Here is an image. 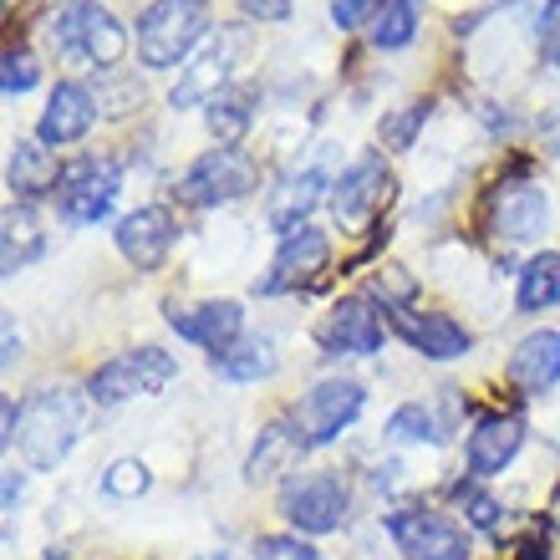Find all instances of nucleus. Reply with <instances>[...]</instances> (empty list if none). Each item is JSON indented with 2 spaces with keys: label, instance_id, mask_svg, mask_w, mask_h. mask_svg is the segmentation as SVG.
Segmentation results:
<instances>
[{
  "label": "nucleus",
  "instance_id": "nucleus-29",
  "mask_svg": "<svg viewBox=\"0 0 560 560\" xmlns=\"http://www.w3.org/2000/svg\"><path fill=\"white\" fill-rule=\"evenodd\" d=\"M387 433L398 443H439V423H433L423 402H402L398 413L387 418Z\"/></svg>",
  "mask_w": 560,
  "mask_h": 560
},
{
  "label": "nucleus",
  "instance_id": "nucleus-26",
  "mask_svg": "<svg viewBox=\"0 0 560 560\" xmlns=\"http://www.w3.org/2000/svg\"><path fill=\"white\" fill-rule=\"evenodd\" d=\"M295 454H306V448H301V439H295V423L276 418V423L260 433V443H255V454H250V464H245V474H250V479H270V474H280V464H291Z\"/></svg>",
  "mask_w": 560,
  "mask_h": 560
},
{
  "label": "nucleus",
  "instance_id": "nucleus-8",
  "mask_svg": "<svg viewBox=\"0 0 560 560\" xmlns=\"http://www.w3.org/2000/svg\"><path fill=\"white\" fill-rule=\"evenodd\" d=\"M122 184V168L113 159H77L61 168V189H57V209L67 224H97L113 209Z\"/></svg>",
  "mask_w": 560,
  "mask_h": 560
},
{
  "label": "nucleus",
  "instance_id": "nucleus-40",
  "mask_svg": "<svg viewBox=\"0 0 560 560\" xmlns=\"http://www.w3.org/2000/svg\"><path fill=\"white\" fill-rule=\"evenodd\" d=\"M556 72H560V51H556Z\"/></svg>",
  "mask_w": 560,
  "mask_h": 560
},
{
  "label": "nucleus",
  "instance_id": "nucleus-14",
  "mask_svg": "<svg viewBox=\"0 0 560 560\" xmlns=\"http://www.w3.org/2000/svg\"><path fill=\"white\" fill-rule=\"evenodd\" d=\"M387 322H393V331H398V337L408 341L413 352L433 357V362H454V357H464L474 347L469 331H464L454 316H443V311L393 306V311H387Z\"/></svg>",
  "mask_w": 560,
  "mask_h": 560
},
{
  "label": "nucleus",
  "instance_id": "nucleus-6",
  "mask_svg": "<svg viewBox=\"0 0 560 560\" xmlns=\"http://www.w3.org/2000/svg\"><path fill=\"white\" fill-rule=\"evenodd\" d=\"M174 377H178V362L163 347H138V352H122L92 372L88 398L97 408H118V402L138 398V393H163Z\"/></svg>",
  "mask_w": 560,
  "mask_h": 560
},
{
  "label": "nucleus",
  "instance_id": "nucleus-24",
  "mask_svg": "<svg viewBox=\"0 0 560 560\" xmlns=\"http://www.w3.org/2000/svg\"><path fill=\"white\" fill-rule=\"evenodd\" d=\"M255 103H260V92H255L250 82H230V88H224L220 97L205 107L209 133L220 138V143H240V138H245V128L255 122Z\"/></svg>",
  "mask_w": 560,
  "mask_h": 560
},
{
  "label": "nucleus",
  "instance_id": "nucleus-34",
  "mask_svg": "<svg viewBox=\"0 0 560 560\" xmlns=\"http://www.w3.org/2000/svg\"><path fill=\"white\" fill-rule=\"evenodd\" d=\"M387 0H331V21H337L341 31H357L362 21H377V11H383Z\"/></svg>",
  "mask_w": 560,
  "mask_h": 560
},
{
  "label": "nucleus",
  "instance_id": "nucleus-33",
  "mask_svg": "<svg viewBox=\"0 0 560 560\" xmlns=\"http://www.w3.org/2000/svg\"><path fill=\"white\" fill-rule=\"evenodd\" d=\"M428 122V103H408L402 113L383 118V143L387 148H413V133Z\"/></svg>",
  "mask_w": 560,
  "mask_h": 560
},
{
  "label": "nucleus",
  "instance_id": "nucleus-32",
  "mask_svg": "<svg viewBox=\"0 0 560 560\" xmlns=\"http://www.w3.org/2000/svg\"><path fill=\"white\" fill-rule=\"evenodd\" d=\"M255 560H322V550L301 540V535H260L255 540Z\"/></svg>",
  "mask_w": 560,
  "mask_h": 560
},
{
  "label": "nucleus",
  "instance_id": "nucleus-22",
  "mask_svg": "<svg viewBox=\"0 0 560 560\" xmlns=\"http://www.w3.org/2000/svg\"><path fill=\"white\" fill-rule=\"evenodd\" d=\"M322 189H326V174H322V168H301V174L280 178V189L270 194L266 220L276 224L280 235H291V230H301V224H306L311 209L322 205Z\"/></svg>",
  "mask_w": 560,
  "mask_h": 560
},
{
  "label": "nucleus",
  "instance_id": "nucleus-23",
  "mask_svg": "<svg viewBox=\"0 0 560 560\" xmlns=\"http://www.w3.org/2000/svg\"><path fill=\"white\" fill-rule=\"evenodd\" d=\"M209 368H214V377H224V383H260V377H270V372L280 368V357H276V341L270 337H240L235 347H224V352L209 357Z\"/></svg>",
  "mask_w": 560,
  "mask_h": 560
},
{
  "label": "nucleus",
  "instance_id": "nucleus-27",
  "mask_svg": "<svg viewBox=\"0 0 560 560\" xmlns=\"http://www.w3.org/2000/svg\"><path fill=\"white\" fill-rule=\"evenodd\" d=\"M560 301V255H535L530 266L520 270V311H550Z\"/></svg>",
  "mask_w": 560,
  "mask_h": 560
},
{
  "label": "nucleus",
  "instance_id": "nucleus-28",
  "mask_svg": "<svg viewBox=\"0 0 560 560\" xmlns=\"http://www.w3.org/2000/svg\"><path fill=\"white\" fill-rule=\"evenodd\" d=\"M418 36V0H387L377 21H372V46H383V51H398Z\"/></svg>",
  "mask_w": 560,
  "mask_h": 560
},
{
  "label": "nucleus",
  "instance_id": "nucleus-38",
  "mask_svg": "<svg viewBox=\"0 0 560 560\" xmlns=\"http://www.w3.org/2000/svg\"><path fill=\"white\" fill-rule=\"evenodd\" d=\"M21 474H5V515H15V504H21Z\"/></svg>",
  "mask_w": 560,
  "mask_h": 560
},
{
  "label": "nucleus",
  "instance_id": "nucleus-21",
  "mask_svg": "<svg viewBox=\"0 0 560 560\" xmlns=\"http://www.w3.org/2000/svg\"><path fill=\"white\" fill-rule=\"evenodd\" d=\"M5 184H11V194H21V205H31V199L61 189L57 153H51L46 143H15L11 163H5Z\"/></svg>",
  "mask_w": 560,
  "mask_h": 560
},
{
  "label": "nucleus",
  "instance_id": "nucleus-30",
  "mask_svg": "<svg viewBox=\"0 0 560 560\" xmlns=\"http://www.w3.org/2000/svg\"><path fill=\"white\" fill-rule=\"evenodd\" d=\"M148 485H153V474H148L143 458H118V464L103 474V489L113 500H138V494H148Z\"/></svg>",
  "mask_w": 560,
  "mask_h": 560
},
{
  "label": "nucleus",
  "instance_id": "nucleus-9",
  "mask_svg": "<svg viewBox=\"0 0 560 560\" xmlns=\"http://www.w3.org/2000/svg\"><path fill=\"white\" fill-rule=\"evenodd\" d=\"M387 189H393V174H387L383 153H362V159L331 184V214H337V224L341 230H362V224L383 209Z\"/></svg>",
  "mask_w": 560,
  "mask_h": 560
},
{
  "label": "nucleus",
  "instance_id": "nucleus-7",
  "mask_svg": "<svg viewBox=\"0 0 560 560\" xmlns=\"http://www.w3.org/2000/svg\"><path fill=\"white\" fill-rule=\"evenodd\" d=\"M362 402H368V393H362L357 383H347V377H326V383H316L306 398L291 408V423H295L301 448H326V443H337L341 433L357 423Z\"/></svg>",
  "mask_w": 560,
  "mask_h": 560
},
{
  "label": "nucleus",
  "instance_id": "nucleus-15",
  "mask_svg": "<svg viewBox=\"0 0 560 560\" xmlns=\"http://www.w3.org/2000/svg\"><path fill=\"white\" fill-rule=\"evenodd\" d=\"M489 224L504 240H535L550 230V199L525 178H504L494 199H489Z\"/></svg>",
  "mask_w": 560,
  "mask_h": 560
},
{
  "label": "nucleus",
  "instance_id": "nucleus-3",
  "mask_svg": "<svg viewBox=\"0 0 560 560\" xmlns=\"http://www.w3.org/2000/svg\"><path fill=\"white\" fill-rule=\"evenodd\" d=\"M51 42H57V51L92 61V67H103V72H113V67L128 57V31H122L118 15L107 11V5H97V0H67L57 11V21H51Z\"/></svg>",
  "mask_w": 560,
  "mask_h": 560
},
{
  "label": "nucleus",
  "instance_id": "nucleus-37",
  "mask_svg": "<svg viewBox=\"0 0 560 560\" xmlns=\"http://www.w3.org/2000/svg\"><path fill=\"white\" fill-rule=\"evenodd\" d=\"M464 510H469V525H479V530H494V525H500V504L489 500V494H469Z\"/></svg>",
  "mask_w": 560,
  "mask_h": 560
},
{
  "label": "nucleus",
  "instance_id": "nucleus-5",
  "mask_svg": "<svg viewBox=\"0 0 560 560\" xmlns=\"http://www.w3.org/2000/svg\"><path fill=\"white\" fill-rule=\"evenodd\" d=\"M352 510V489L337 469H311V474H291L280 485V515L291 520L301 535H331L347 525Z\"/></svg>",
  "mask_w": 560,
  "mask_h": 560
},
{
  "label": "nucleus",
  "instance_id": "nucleus-1",
  "mask_svg": "<svg viewBox=\"0 0 560 560\" xmlns=\"http://www.w3.org/2000/svg\"><path fill=\"white\" fill-rule=\"evenodd\" d=\"M88 402H92L88 393H77L72 383H57V387H42L21 408L15 443H21L31 469H57L61 458L72 454L77 433H82V418H88Z\"/></svg>",
  "mask_w": 560,
  "mask_h": 560
},
{
  "label": "nucleus",
  "instance_id": "nucleus-11",
  "mask_svg": "<svg viewBox=\"0 0 560 560\" xmlns=\"http://www.w3.org/2000/svg\"><path fill=\"white\" fill-rule=\"evenodd\" d=\"M393 540H398L402 560H469V535L448 515H433V510L393 515Z\"/></svg>",
  "mask_w": 560,
  "mask_h": 560
},
{
  "label": "nucleus",
  "instance_id": "nucleus-19",
  "mask_svg": "<svg viewBox=\"0 0 560 560\" xmlns=\"http://www.w3.org/2000/svg\"><path fill=\"white\" fill-rule=\"evenodd\" d=\"M520 443H525V423L510 413H485L479 423L469 428V474L474 479H494L504 474V464L520 454Z\"/></svg>",
  "mask_w": 560,
  "mask_h": 560
},
{
  "label": "nucleus",
  "instance_id": "nucleus-13",
  "mask_svg": "<svg viewBox=\"0 0 560 560\" xmlns=\"http://www.w3.org/2000/svg\"><path fill=\"white\" fill-rule=\"evenodd\" d=\"M326 260H331V240H326L322 230L301 224V230H291V235H280V250H276V260H270V276L260 280L255 291L260 295L295 291V285H306V280L322 276Z\"/></svg>",
  "mask_w": 560,
  "mask_h": 560
},
{
  "label": "nucleus",
  "instance_id": "nucleus-31",
  "mask_svg": "<svg viewBox=\"0 0 560 560\" xmlns=\"http://www.w3.org/2000/svg\"><path fill=\"white\" fill-rule=\"evenodd\" d=\"M36 82H42L36 57H31V51H21V46H11V51H5V61H0V92H5V97H21V92H31Z\"/></svg>",
  "mask_w": 560,
  "mask_h": 560
},
{
  "label": "nucleus",
  "instance_id": "nucleus-17",
  "mask_svg": "<svg viewBox=\"0 0 560 560\" xmlns=\"http://www.w3.org/2000/svg\"><path fill=\"white\" fill-rule=\"evenodd\" d=\"M168 326L184 341L205 347V352H224L235 347L245 331V311L235 301H205V306H168Z\"/></svg>",
  "mask_w": 560,
  "mask_h": 560
},
{
  "label": "nucleus",
  "instance_id": "nucleus-18",
  "mask_svg": "<svg viewBox=\"0 0 560 560\" xmlns=\"http://www.w3.org/2000/svg\"><path fill=\"white\" fill-rule=\"evenodd\" d=\"M92 118H97V97H92L82 82H57L42 122H36V143H46V148L77 143V138H88Z\"/></svg>",
  "mask_w": 560,
  "mask_h": 560
},
{
  "label": "nucleus",
  "instance_id": "nucleus-36",
  "mask_svg": "<svg viewBox=\"0 0 560 560\" xmlns=\"http://www.w3.org/2000/svg\"><path fill=\"white\" fill-rule=\"evenodd\" d=\"M540 46H546L550 57L560 51V0H546V11H540V26H535Z\"/></svg>",
  "mask_w": 560,
  "mask_h": 560
},
{
  "label": "nucleus",
  "instance_id": "nucleus-10",
  "mask_svg": "<svg viewBox=\"0 0 560 560\" xmlns=\"http://www.w3.org/2000/svg\"><path fill=\"white\" fill-rule=\"evenodd\" d=\"M383 311L372 306L368 295H341L337 306L326 311V326H322V347L331 357H372L383 352Z\"/></svg>",
  "mask_w": 560,
  "mask_h": 560
},
{
  "label": "nucleus",
  "instance_id": "nucleus-39",
  "mask_svg": "<svg viewBox=\"0 0 560 560\" xmlns=\"http://www.w3.org/2000/svg\"><path fill=\"white\" fill-rule=\"evenodd\" d=\"M194 560H235L230 550H209V556H194Z\"/></svg>",
  "mask_w": 560,
  "mask_h": 560
},
{
  "label": "nucleus",
  "instance_id": "nucleus-35",
  "mask_svg": "<svg viewBox=\"0 0 560 560\" xmlns=\"http://www.w3.org/2000/svg\"><path fill=\"white\" fill-rule=\"evenodd\" d=\"M240 11L260 26H280V21H291V0H240Z\"/></svg>",
  "mask_w": 560,
  "mask_h": 560
},
{
  "label": "nucleus",
  "instance_id": "nucleus-25",
  "mask_svg": "<svg viewBox=\"0 0 560 560\" xmlns=\"http://www.w3.org/2000/svg\"><path fill=\"white\" fill-rule=\"evenodd\" d=\"M0 224H5V250H0V270H5V276H15V270H26L31 260L46 250L42 220H36V209H31V205H11Z\"/></svg>",
  "mask_w": 560,
  "mask_h": 560
},
{
  "label": "nucleus",
  "instance_id": "nucleus-20",
  "mask_svg": "<svg viewBox=\"0 0 560 560\" xmlns=\"http://www.w3.org/2000/svg\"><path fill=\"white\" fill-rule=\"evenodd\" d=\"M504 377H510L525 398H546L550 387L560 383V331H530V337L510 352Z\"/></svg>",
  "mask_w": 560,
  "mask_h": 560
},
{
  "label": "nucleus",
  "instance_id": "nucleus-16",
  "mask_svg": "<svg viewBox=\"0 0 560 560\" xmlns=\"http://www.w3.org/2000/svg\"><path fill=\"white\" fill-rule=\"evenodd\" d=\"M174 214L163 205H148V209H133V214H122L118 224V250L122 260L133 270H159L174 250Z\"/></svg>",
  "mask_w": 560,
  "mask_h": 560
},
{
  "label": "nucleus",
  "instance_id": "nucleus-12",
  "mask_svg": "<svg viewBox=\"0 0 560 560\" xmlns=\"http://www.w3.org/2000/svg\"><path fill=\"white\" fill-rule=\"evenodd\" d=\"M235 57H240V31H224L214 42L199 51V57L184 67V77L174 82L168 103L174 107H199V103H214L224 88H230V72H235Z\"/></svg>",
  "mask_w": 560,
  "mask_h": 560
},
{
  "label": "nucleus",
  "instance_id": "nucleus-4",
  "mask_svg": "<svg viewBox=\"0 0 560 560\" xmlns=\"http://www.w3.org/2000/svg\"><path fill=\"white\" fill-rule=\"evenodd\" d=\"M250 189H260V163L240 143H220V148H209V153H199L184 168V178H178V199L194 209L230 205V199H245Z\"/></svg>",
  "mask_w": 560,
  "mask_h": 560
},
{
  "label": "nucleus",
  "instance_id": "nucleus-2",
  "mask_svg": "<svg viewBox=\"0 0 560 560\" xmlns=\"http://www.w3.org/2000/svg\"><path fill=\"white\" fill-rule=\"evenodd\" d=\"M205 36H209V0H153L138 15V57L153 72L189 61V51Z\"/></svg>",
  "mask_w": 560,
  "mask_h": 560
}]
</instances>
